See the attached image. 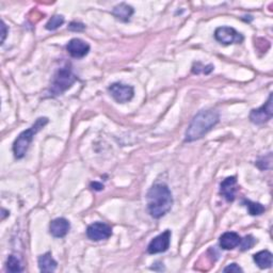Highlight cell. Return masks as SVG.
<instances>
[{
	"label": "cell",
	"instance_id": "obj_22",
	"mask_svg": "<svg viewBox=\"0 0 273 273\" xmlns=\"http://www.w3.org/2000/svg\"><path fill=\"white\" fill-rule=\"evenodd\" d=\"M224 272H242L243 270L237 264H231L223 269Z\"/></svg>",
	"mask_w": 273,
	"mask_h": 273
},
{
	"label": "cell",
	"instance_id": "obj_6",
	"mask_svg": "<svg viewBox=\"0 0 273 273\" xmlns=\"http://www.w3.org/2000/svg\"><path fill=\"white\" fill-rule=\"evenodd\" d=\"M108 91L110 92L111 96L115 98V100L118 101L119 104H124V102L131 100L134 95V90L131 86L123 85L120 83L112 84L108 88Z\"/></svg>",
	"mask_w": 273,
	"mask_h": 273
},
{
	"label": "cell",
	"instance_id": "obj_9",
	"mask_svg": "<svg viewBox=\"0 0 273 273\" xmlns=\"http://www.w3.org/2000/svg\"><path fill=\"white\" fill-rule=\"evenodd\" d=\"M171 242V231L167 230L160 235L155 237L147 247V252L150 254H158L163 253L170 247Z\"/></svg>",
	"mask_w": 273,
	"mask_h": 273
},
{
	"label": "cell",
	"instance_id": "obj_12",
	"mask_svg": "<svg viewBox=\"0 0 273 273\" xmlns=\"http://www.w3.org/2000/svg\"><path fill=\"white\" fill-rule=\"evenodd\" d=\"M71 229V224L65 218H57L50 222L49 232L56 238H63Z\"/></svg>",
	"mask_w": 273,
	"mask_h": 273
},
{
	"label": "cell",
	"instance_id": "obj_8",
	"mask_svg": "<svg viewBox=\"0 0 273 273\" xmlns=\"http://www.w3.org/2000/svg\"><path fill=\"white\" fill-rule=\"evenodd\" d=\"M112 235L111 227L102 222H95L88 226L87 236L89 239L93 241H101L106 240Z\"/></svg>",
	"mask_w": 273,
	"mask_h": 273
},
{
	"label": "cell",
	"instance_id": "obj_13",
	"mask_svg": "<svg viewBox=\"0 0 273 273\" xmlns=\"http://www.w3.org/2000/svg\"><path fill=\"white\" fill-rule=\"evenodd\" d=\"M241 237L235 232H226L220 237V247L223 250H233L240 244Z\"/></svg>",
	"mask_w": 273,
	"mask_h": 273
},
{
	"label": "cell",
	"instance_id": "obj_14",
	"mask_svg": "<svg viewBox=\"0 0 273 273\" xmlns=\"http://www.w3.org/2000/svg\"><path fill=\"white\" fill-rule=\"evenodd\" d=\"M112 14L117 19L126 22L130 19L133 14V8L127 4H120L112 10Z\"/></svg>",
	"mask_w": 273,
	"mask_h": 273
},
{
	"label": "cell",
	"instance_id": "obj_11",
	"mask_svg": "<svg viewBox=\"0 0 273 273\" xmlns=\"http://www.w3.org/2000/svg\"><path fill=\"white\" fill-rule=\"evenodd\" d=\"M237 192V179L235 176L225 178L220 185V195L227 201L234 202Z\"/></svg>",
	"mask_w": 273,
	"mask_h": 273
},
{
	"label": "cell",
	"instance_id": "obj_24",
	"mask_svg": "<svg viewBox=\"0 0 273 273\" xmlns=\"http://www.w3.org/2000/svg\"><path fill=\"white\" fill-rule=\"evenodd\" d=\"M91 187H92V189H94V190H102V189H104V186H102L99 183H92V184H91Z\"/></svg>",
	"mask_w": 273,
	"mask_h": 273
},
{
	"label": "cell",
	"instance_id": "obj_20",
	"mask_svg": "<svg viewBox=\"0 0 273 273\" xmlns=\"http://www.w3.org/2000/svg\"><path fill=\"white\" fill-rule=\"evenodd\" d=\"M254 244H255V239L251 235L245 236L240 241V250L241 251H247V250H250Z\"/></svg>",
	"mask_w": 273,
	"mask_h": 273
},
{
	"label": "cell",
	"instance_id": "obj_17",
	"mask_svg": "<svg viewBox=\"0 0 273 273\" xmlns=\"http://www.w3.org/2000/svg\"><path fill=\"white\" fill-rule=\"evenodd\" d=\"M242 204L248 208V211L251 215H260L261 213H264L266 210V208L260 203H255V202L249 201V200H243Z\"/></svg>",
	"mask_w": 273,
	"mask_h": 273
},
{
	"label": "cell",
	"instance_id": "obj_1",
	"mask_svg": "<svg viewBox=\"0 0 273 273\" xmlns=\"http://www.w3.org/2000/svg\"><path fill=\"white\" fill-rule=\"evenodd\" d=\"M147 209L154 219H160L173 205V197L166 184H155L147 192Z\"/></svg>",
	"mask_w": 273,
	"mask_h": 273
},
{
	"label": "cell",
	"instance_id": "obj_7",
	"mask_svg": "<svg viewBox=\"0 0 273 273\" xmlns=\"http://www.w3.org/2000/svg\"><path fill=\"white\" fill-rule=\"evenodd\" d=\"M273 107H272V93H270L266 104L258 109H253L250 113V120L252 123L260 125L267 123L272 119Z\"/></svg>",
	"mask_w": 273,
	"mask_h": 273
},
{
	"label": "cell",
	"instance_id": "obj_4",
	"mask_svg": "<svg viewBox=\"0 0 273 273\" xmlns=\"http://www.w3.org/2000/svg\"><path fill=\"white\" fill-rule=\"evenodd\" d=\"M77 80V77L73 74L70 66L61 67L54 74L52 79L51 87H50V93L51 95L58 96L64 93L66 90L70 89Z\"/></svg>",
	"mask_w": 273,
	"mask_h": 273
},
{
	"label": "cell",
	"instance_id": "obj_15",
	"mask_svg": "<svg viewBox=\"0 0 273 273\" xmlns=\"http://www.w3.org/2000/svg\"><path fill=\"white\" fill-rule=\"evenodd\" d=\"M39 268L42 272H53L57 269V261L52 258L49 252L45 253L39 257Z\"/></svg>",
	"mask_w": 273,
	"mask_h": 273
},
{
	"label": "cell",
	"instance_id": "obj_23",
	"mask_svg": "<svg viewBox=\"0 0 273 273\" xmlns=\"http://www.w3.org/2000/svg\"><path fill=\"white\" fill-rule=\"evenodd\" d=\"M2 29H3V32H2V44H4V42L6 40V37H7V32H8L7 26H6V24L4 21L2 22Z\"/></svg>",
	"mask_w": 273,
	"mask_h": 273
},
{
	"label": "cell",
	"instance_id": "obj_16",
	"mask_svg": "<svg viewBox=\"0 0 273 273\" xmlns=\"http://www.w3.org/2000/svg\"><path fill=\"white\" fill-rule=\"evenodd\" d=\"M253 259L260 269H268L272 266V253L267 250L254 254Z\"/></svg>",
	"mask_w": 273,
	"mask_h": 273
},
{
	"label": "cell",
	"instance_id": "obj_18",
	"mask_svg": "<svg viewBox=\"0 0 273 273\" xmlns=\"http://www.w3.org/2000/svg\"><path fill=\"white\" fill-rule=\"evenodd\" d=\"M7 270L10 272H21L24 271L22 269L19 259L14 256V255H10L7 260Z\"/></svg>",
	"mask_w": 273,
	"mask_h": 273
},
{
	"label": "cell",
	"instance_id": "obj_21",
	"mask_svg": "<svg viewBox=\"0 0 273 273\" xmlns=\"http://www.w3.org/2000/svg\"><path fill=\"white\" fill-rule=\"evenodd\" d=\"M68 29H70L71 31H84L86 29V26L84 24H81V22H77V21H73L70 24V26H68Z\"/></svg>",
	"mask_w": 273,
	"mask_h": 273
},
{
	"label": "cell",
	"instance_id": "obj_10",
	"mask_svg": "<svg viewBox=\"0 0 273 273\" xmlns=\"http://www.w3.org/2000/svg\"><path fill=\"white\" fill-rule=\"evenodd\" d=\"M66 49L73 58L81 59L90 51V45L81 39H72L66 45Z\"/></svg>",
	"mask_w": 273,
	"mask_h": 273
},
{
	"label": "cell",
	"instance_id": "obj_5",
	"mask_svg": "<svg viewBox=\"0 0 273 273\" xmlns=\"http://www.w3.org/2000/svg\"><path fill=\"white\" fill-rule=\"evenodd\" d=\"M214 39L224 45L240 44L244 40L242 34L232 27H219L215 29Z\"/></svg>",
	"mask_w": 273,
	"mask_h": 273
},
{
	"label": "cell",
	"instance_id": "obj_19",
	"mask_svg": "<svg viewBox=\"0 0 273 273\" xmlns=\"http://www.w3.org/2000/svg\"><path fill=\"white\" fill-rule=\"evenodd\" d=\"M63 24H64V17L62 15H54L48 20V22L45 27H46L47 30L53 31L56 29H58L59 27H61Z\"/></svg>",
	"mask_w": 273,
	"mask_h": 273
},
{
	"label": "cell",
	"instance_id": "obj_2",
	"mask_svg": "<svg viewBox=\"0 0 273 273\" xmlns=\"http://www.w3.org/2000/svg\"><path fill=\"white\" fill-rule=\"evenodd\" d=\"M220 121L219 113L215 110H202L192 119L185 134V142H193L202 139Z\"/></svg>",
	"mask_w": 273,
	"mask_h": 273
},
{
	"label": "cell",
	"instance_id": "obj_3",
	"mask_svg": "<svg viewBox=\"0 0 273 273\" xmlns=\"http://www.w3.org/2000/svg\"><path fill=\"white\" fill-rule=\"evenodd\" d=\"M49 120L47 118H39L30 128L24 130L17 137L13 144V153L16 159H21L25 157L34 135L46 126Z\"/></svg>",
	"mask_w": 273,
	"mask_h": 273
}]
</instances>
